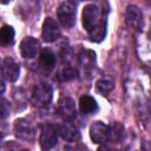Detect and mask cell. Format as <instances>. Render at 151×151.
<instances>
[{
	"label": "cell",
	"mask_w": 151,
	"mask_h": 151,
	"mask_svg": "<svg viewBox=\"0 0 151 151\" xmlns=\"http://www.w3.org/2000/svg\"><path fill=\"white\" fill-rule=\"evenodd\" d=\"M113 81L109 78H101L97 81V88L99 92L104 93V94H107L110 93L112 90H113Z\"/></svg>",
	"instance_id": "d6986e66"
},
{
	"label": "cell",
	"mask_w": 151,
	"mask_h": 151,
	"mask_svg": "<svg viewBox=\"0 0 151 151\" xmlns=\"http://www.w3.org/2000/svg\"><path fill=\"white\" fill-rule=\"evenodd\" d=\"M74 76H76V71H74L73 67L70 66L68 64H63V65L59 67L58 73H57V78H58L60 81H67V80L72 79Z\"/></svg>",
	"instance_id": "ac0fdd59"
},
{
	"label": "cell",
	"mask_w": 151,
	"mask_h": 151,
	"mask_svg": "<svg viewBox=\"0 0 151 151\" xmlns=\"http://www.w3.org/2000/svg\"><path fill=\"white\" fill-rule=\"evenodd\" d=\"M57 15H58L59 22L64 27H66V28L72 27L76 22V17H77L76 5L71 1L61 2L57 9Z\"/></svg>",
	"instance_id": "3957f363"
},
{
	"label": "cell",
	"mask_w": 151,
	"mask_h": 151,
	"mask_svg": "<svg viewBox=\"0 0 151 151\" xmlns=\"http://www.w3.org/2000/svg\"><path fill=\"white\" fill-rule=\"evenodd\" d=\"M14 133L21 140H32L35 136V131L31 122L25 118L17 119L14 123Z\"/></svg>",
	"instance_id": "5b68a950"
},
{
	"label": "cell",
	"mask_w": 151,
	"mask_h": 151,
	"mask_svg": "<svg viewBox=\"0 0 151 151\" xmlns=\"http://www.w3.org/2000/svg\"><path fill=\"white\" fill-rule=\"evenodd\" d=\"M83 26L92 40L100 41L105 37V21L100 15L99 8L93 5H86L81 14Z\"/></svg>",
	"instance_id": "6da1fadb"
},
{
	"label": "cell",
	"mask_w": 151,
	"mask_h": 151,
	"mask_svg": "<svg viewBox=\"0 0 151 151\" xmlns=\"http://www.w3.org/2000/svg\"><path fill=\"white\" fill-rule=\"evenodd\" d=\"M42 39L46 42H53L60 37V28L58 22L52 18H46L42 24Z\"/></svg>",
	"instance_id": "9c48e42d"
},
{
	"label": "cell",
	"mask_w": 151,
	"mask_h": 151,
	"mask_svg": "<svg viewBox=\"0 0 151 151\" xmlns=\"http://www.w3.org/2000/svg\"><path fill=\"white\" fill-rule=\"evenodd\" d=\"M145 2H146L149 6H151V0H145Z\"/></svg>",
	"instance_id": "44dd1931"
},
{
	"label": "cell",
	"mask_w": 151,
	"mask_h": 151,
	"mask_svg": "<svg viewBox=\"0 0 151 151\" xmlns=\"http://www.w3.org/2000/svg\"><path fill=\"white\" fill-rule=\"evenodd\" d=\"M8 113H9V106L7 105V101L5 99H2V101H1V118L2 119L6 118L8 116Z\"/></svg>",
	"instance_id": "ffe728a7"
},
{
	"label": "cell",
	"mask_w": 151,
	"mask_h": 151,
	"mask_svg": "<svg viewBox=\"0 0 151 151\" xmlns=\"http://www.w3.org/2000/svg\"><path fill=\"white\" fill-rule=\"evenodd\" d=\"M52 98H53V91L48 84L40 83L34 86L32 92V101L37 107L39 109L47 107L51 104Z\"/></svg>",
	"instance_id": "7a4b0ae2"
},
{
	"label": "cell",
	"mask_w": 151,
	"mask_h": 151,
	"mask_svg": "<svg viewBox=\"0 0 151 151\" xmlns=\"http://www.w3.org/2000/svg\"><path fill=\"white\" fill-rule=\"evenodd\" d=\"M58 132L68 143H76L77 140L80 139V132L78 127L71 123V120H65V123L59 125Z\"/></svg>",
	"instance_id": "8fae6325"
},
{
	"label": "cell",
	"mask_w": 151,
	"mask_h": 151,
	"mask_svg": "<svg viewBox=\"0 0 151 151\" xmlns=\"http://www.w3.org/2000/svg\"><path fill=\"white\" fill-rule=\"evenodd\" d=\"M1 73L7 81H15L20 74V66L12 58L6 57L1 64Z\"/></svg>",
	"instance_id": "30bf717a"
},
{
	"label": "cell",
	"mask_w": 151,
	"mask_h": 151,
	"mask_svg": "<svg viewBox=\"0 0 151 151\" xmlns=\"http://www.w3.org/2000/svg\"><path fill=\"white\" fill-rule=\"evenodd\" d=\"M39 48L40 44L33 37H25L20 42V54L25 59H33L37 57Z\"/></svg>",
	"instance_id": "ba28073f"
},
{
	"label": "cell",
	"mask_w": 151,
	"mask_h": 151,
	"mask_svg": "<svg viewBox=\"0 0 151 151\" xmlns=\"http://www.w3.org/2000/svg\"><path fill=\"white\" fill-rule=\"evenodd\" d=\"M124 137V126L119 123H113L109 125V142L118 143Z\"/></svg>",
	"instance_id": "2e32d148"
},
{
	"label": "cell",
	"mask_w": 151,
	"mask_h": 151,
	"mask_svg": "<svg viewBox=\"0 0 151 151\" xmlns=\"http://www.w3.org/2000/svg\"><path fill=\"white\" fill-rule=\"evenodd\" d=\"M90 138L96 144H104L109 142V125L103 122H94L90 127Z\"/></svg>",
	"instance_id": "52a82bcc"
},
{
	"label": "cell",
	"mask_w": 151,
	"mask_h": 151,
	"mask_svg": "<svg viewBox=\"0 0 151 151\" xmlns=\"http://www.w3.org/2000/svg\"><path fill=\"white\" fill-rule=\"evenodd\" d=\"M94 61H96V53L94 52L86 50V51H83L80 53V55H79V70H80V73L83 77H87L91 74Z\"/></svg>",
	"instance_id": "7c38bea8"
},
{
	"label": "cell",
	"mask_w": 151,
	"mask_h": 151,
	"mask_svg": "<svg viewBox=\"0 0 151 151\" xmlns=\"http://www.w3.org/2000/svg\"><path fill=\"white\" fill-rule=\"evenodd\" d=\"M58 127H54L51 124H44L40 130L39 143L42 150L52 149L58 143Z\"/></svg>",
	"instance_id": "277c9868"
},
{
	"label": "cell",
	"mask_w": 151,
	"mask_h": 151,
	"mask_svg": "<svg viewBox=\"0 0 151 151\" xmlns=\"http://www.w3.org/2000/svg\"><path fill=\"white\" fill-rule=\"evenodd\" d=\"M57 111L60 117L64 118V120H73L77 116V109L73 99L70 97H63L58 101Z\"/></svg>",
	"instance_id": "8992f818"
},
{
	"label": "cell",
	"mask_w": 151,
	"mask_h": 151,
	"mask_svg": "<svg viewBox=\"0 0 151 151\" xmlns=\"http://www.w3.org/2000/svg\"><path fill=\"white\" fill-rule=\"evenodd\" d=\"M14 29L12 26L9 25H5L2 26L1 31H0V41H1V45L4 46H8L13 42L14 40Z\"/></svg>",
	"instance_id": "e0dca14e"
},
{
	"label": "cell",
	"mask_w": 151,
	"mask_h": 151,
	"mask_svg": "<svg viewBox=\"0 0 151 151\" xmlns=\"http://www.w3.org/2000/svg\"><path fill=\"white\" fill-rule=\"evenodd\" d=\"M125 21L129 27L133 29H139L143 25V13L137 6L130 5L126 8L125 13Z\"/></svg>",
	"instance_id": "4fadbf2b"
},
{
	"label": "cell",
	"mask_w": 151,
	"mask_h": 151,
	"mask_svg": "<svg viewBox=\"0 0 151 151\" xmlns=\"http://www.w3.org/2000/svg\"><path fill=\"white\" fill-rule=\"evenodd\" d=\"M38 65L45 72L52 71L55 66V54L48 48L41 50L39 54V59H38Z\"/></svg>",
	"instance_id": "5bb4252c"
},
{
	"label": "cell",
	"mask_w": 151,
	"mask_h": 151,
	"mask_svg": "<svg viewBox=\"0 0 151 151\" xmlns=\"http://www.w3.org/2000/svg\"><path fill=\"white\" fill-rule=\"evenodd\" d=\"M1 1H2V4H8L11 0H1Z\"/></svg>",
	"instance_id": "7402d4cb"
},
{
	"label": "cell",
	"mask_w": 151,
	"mask_h": 151,
	"mask_svg": "<svg viewBox=\"0 0 151 151\" xmlns=\"http://www.w3.org/2000/svg\"><path fill=\"white\" fill-rule=\"evenodd\" d=\"M79 110L84 114H91V113L96 112L98 110V105H97L96 99L91 96H86V94L83 96L79 99Z\"/></svg>",
	"instance_id": "9a60e30c"
}]
</instances>
